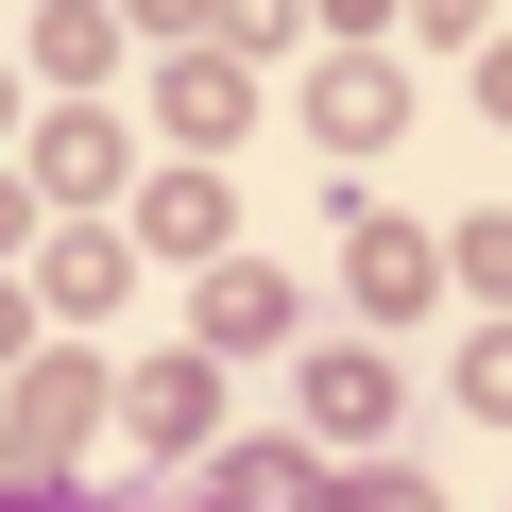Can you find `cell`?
I'll list each match as a JSON object with an SVG mask.
<instances>
[{
  "label": "cell",
  "instance_id": "obj_1",
  "mask_svg": "<svg viewBox=\"0 0 512 512\" xmlns=\"http://www.w3.org/2000/svg\"><path fill=\"white\" fill-rule=\"evenodd\" d=\"M18 512H137V495H18Z\"/></svg>",
  "mask_w": 512,
  "mask_h": 512
}]
</instances>
